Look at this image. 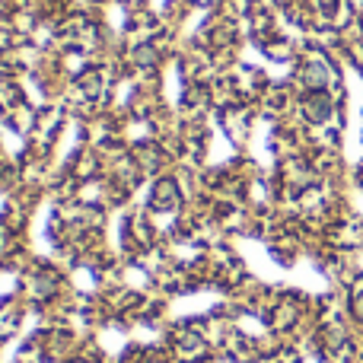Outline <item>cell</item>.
I'll return each mask as SVG.
<instances>
[{"mask_svg":"<svg viewBox=\"0 0 363 363\" xmlns=\"http://www.w3.org/2000/svg\"><path fill=\"white\" fill-rule=\"evenodd\" d=\"M176 201H179V191L172 185V179H160L157 188H153V207L166 211V207H176Z\"/></svg>","mask_w":363,"mask_h":363,"instance_id":"1","label":"cell"}]
</instances>
